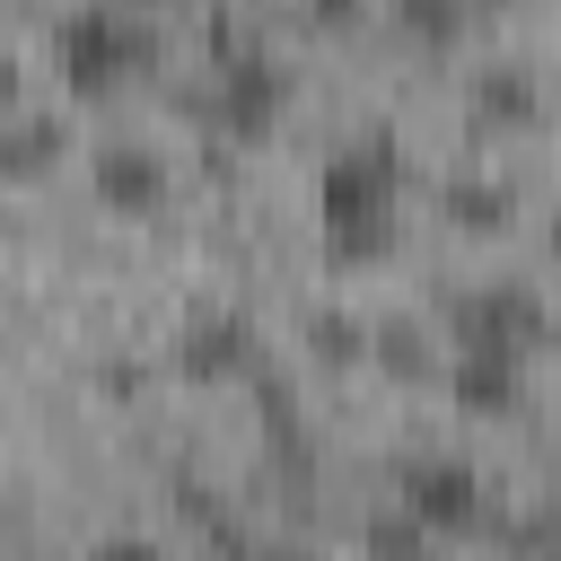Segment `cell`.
<instances>
[{
  "label": "cell",
  "instance_id": "5b68a950",
  "mask_svg": "<svg viewBox=\"0 0 561 561\" xmlns=\"http://www.w3.org/2000/svg\"><path fill=\"white\" fill-rule=\"evenodd\" d=\"M88 184H96V202H105V210H123V219L167 210V158H158V149H140V140H105V149L88 158Z\"/></svg>",
  "mask_w": 561,
  "mask_h": 561
},
{
  "label": "cell",
  "instance_id": "8992f818",
  "mask_svg": "<svg viewBox=\"0 0 561 561\" xmlns=\"http://www.w3.org/2000/svg\"><path fill=\"white\" fill-rule=\"evenodd\" d=\"M456 324H465L456 351H508V359H526V333L543 324V307H535L526 289H491V298H465Z\"/></svg>",
  "mask_w": 561,
  "mask_h": 561
},
{
  "label": "cell",
  "instance_id": "6da1fadb",
  "mask_svg": "<svg viewBox=\"0 0 561 561\" xmlns=\"http://www.w3.org/2000/svg\"><path fill=\"white\" fill-rule=\"evenodd\" d=\"M394 210H403V149H394V131L342 140L324 158V175H316V219H324L333 263H377L394 245Z\"/></svg>",
  "mask_w": 561,
  "mask_h": 561
},
{
  "label": "cell",
  "instance_id": "ba28073f",
  "mask_svg": "<svg viewBox=\"0 0 561 561\" xmlns=\"http://www.w3.org/2000/svg\"><path fill=\"white\" fill-rule=\"evenodd\" d=\"M447 386H456L465 412H508L517 403V359L508 351H456V377Z\"/></svg>",
  "mask_w": 561,
  "mask_h": 561
},
{
  "label": "cell",
  "instance_id": "52a82bcc",
  "mask_svg": "<svg viewBox=\"0 0 561 561\" xmlns=\"http://www.w3.org/2000/svg\"><path fill=\"white\" fill-rule=\"evenodd\" d=\"M254 368V324L245 316H202L184 333V377H245Z\"/></svg>",
  "mask_w": 561,
  "mask_h": 561
},
{
  "label": "cell",
  "instance_id": "4fadbf2b",
  "mask_svg": "<svg viewBox=\"0 0 561 561\" xmlns=\"http://www.w3.org/2000/svg\"><path fill=\"white\" fill-rule=\"evenodd\" d=\"M9 96H18V79H9V53H0V105H9Z\"/></svg>",
  "mask_w": 561,
  "mask_h": 561
},
{
  "label": "cell",
  "instance_id": "7c38bea8",
  "mask_svg": "<svg viewBox=\"0 0 561 561\" xmlns=\"http://www.w3.org/2000/svg\"><path fill=\"white\" fill-rule=\"evenodd\" d=\"M245 561H324V552H307V543H263V552H245Z\"/></svg>",
  "mask_w": 561,
  "mask_h": 561
},
{
  "label": "cell",
  "instance_id": "7a4b0ae2",
  "mask_svg": "<svg viewBox=\"0 0 561 561\" xmlns=\"http://www.w3.org/2000/svg\"><path fill=\"white\" fill-rule=\"evenodd\" d=\"M149 61H158V35H149V18L123 9V0H79V9L53 26V70H61L70 96H114V88H131Z\"/></svg>",
  "mask_w": 561,
  "mask_h": 561
},
{
  "label": "cell",
  "instance_id": "8fae6325",
  "mask_svg": "<svg viewBox=\"0 0 561 561\" xmlns=\"http://www.w3.org/2000/svg\"><path fill=\"white\" fill-rule=\"evenodd\" d=\"M88 561H167V552H158V543H140V535H114V543H96Z\"/></svg>",
  "mask_w": 561,
  "mask_h": 561
},
{
  "label": "cell",
  "instance_id": "9c48e42d",
  "mask_svg": "<svg viewBox=\"0 0 561 561\" xmlns=\"http://www.w3.org/2000/svg\"><path fill=\"white\" fill-rule=\"evenodd\" d=\"M394 18L412 26V35H430V44H447V35H465V0H394Z\"/></svg>",
  "mask_w": 561,
  "mask_h": 561
},
{
  "label": "cell",
  "instance_id": "30bf717a",
  "mask_svg": "<svg viewBox=\"0 0 561 561\" xmlns=\"http://www.w3.org/2000/svg\"><path fill=\"white\" fill-rule=\"evenodd\" d=\"M482 105H500V114H526L535 96H526V79H517V70H500V79H482Z\"/></svg>",
  "mask_w": 561,
  "mask_h": 561
},
{
  "label": "cell",
  "instance_id": "277c9868",
  "mask_svg": "<svg viewBox=\"0 0 561 561\" xmlns=\"http://www.w3.org/2000/svg\"><path fill=\"white\" fill-rule=\"evenodd\" d=\"M482 508H491V491H482V473H473V465H456V456L403 465V517H412L421 535H473V526H482Z\"/></svg>",
  "mask_w": 561,
  "mask_h": 561
},
{
  "label": "cell",
  "instance_id": "5bb4252c",
  "mask_svg": "<svg viewBox=\"0 0 561 561\" xmlns=\"http://www.w3.org/2000/svg\"><path fill=\"white\" fill-rule=\"evenodd\" d=\"M552 561H561V552H552Z\"/></svg>",
  "mask_w": 561,
  "mask_h": 561
},
{
  "label": "cell",
  "instance_id": "3957f363",
  "mask_svg": "<svg viewBox=\"0 0 561 561\" xmlns=\"http://www.w3.org/2000/svg\"><path fill=\"white\" fill-rule=\"evenodd\" d=\"M280 105H289V70H280L272 53H228V61H210V123H219L228 140H263V131L280 123Z\"/></svg>",
  "mask_w": 561,
  "mask_h": 561
}]
</instances>
